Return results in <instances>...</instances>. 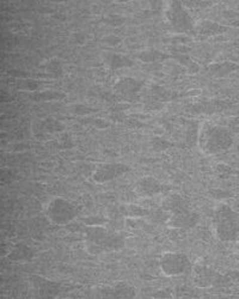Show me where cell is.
Segmentation results:
<instances>
[{"mask_svg":"<svg viewBox=\"0 0 239 299\" xmlns=\"http://www.w3.org/2000/svg\"><path fill=\"white\" fill-rule=\"evenodd\" d=\"M194 265L184 253L165 252L159 260V268L165 276L191 274Z\"/></svg>","mask_w":239,"mask_h":299,"instance_id":"cell-6","label":"cell"},{"mask_svg":"<svg viewBox=\"0 0 239 299\" xmlns=\"http://www.w3.org/2000/svg\"><path fill=\"white\" fill-rule=\"evenodd\" d=\"M135 287L129 285L128 282H116L113 287L107 288V297H119V298H132L135 297Z\"/></svg>","mask_w":239,"mask_h":299,"instance_id":"cell-20","label":"cell"},{"mask_svg":"<svg viewBox=\"0 0 239 299\" xmlns=\"http://www.w3.org/2000/svg\"><path fill=\"white\" fill-rule=\"evenodd\" d=\"M46 72L49 77H52L54 79L60 78L63 75V67L61 61L56 57L48 60L46 64Z\"/></svg>","mask_w":239,"mask_h":299,"instance_id":"cell-26","label":"cell"},{"mask_svg":"<svg viewBox=\"0 0 239 299\" xmlns=\"http://www.w3.org/2000/svg\"><path fill=\"white\" fill-rule=\"evenodd\" d=\"M44 213L50 223L55 225H67L78 217V207L62 197L50 199L44 207Z\"/></svg>","mask_w":239,"mask_h":299,"instance_id":"cell-5","label":"cell"},{"mask_svg":"<svg viewBox=\"0 0 239 299\" xmlns=\"http://www.w3.org/2000/svg\"><path fill=\"white\" fill-rule=\"evenodd\" d=\"M103 23L111 25V27H120L124 23V18L120 15H115V14H110L108 16H105L103 18Z\"/></svg>","mask_w":239,"mask_h":299,"instance_id":"cell-33","label":"cell"},{"mask_svg":"<svg viewBox=\"0 0 239 299\" xmlns=\"http://www.w3.org/2000/svg\"><path fill=\"white\" fill-rule=\"evenodd\" d=\"M172 59L176 60L181 66L186 67L189 73H197L200 71L199 64H196L187 53H175L171 54Z\"/></svg>","mask_w":239,"mask_h":299,"instance_id":"cell-24","label":"cell"},{"mask_svg":"<svg viewBox=\"0 0 239 299\" xmlns=\"http://www.w3.org/2000/svg\"><path fill=\"white\" fill-rule=\"evenodd\" d=\"M182 3H183V5L186 6L188 10H196V11L208 8V6H212V3L209 2H182Z\"/></svg>","mask_w":239,"mask_h":299,"instance_id":"cell-36","label":"cell"},{"mask_svg":"<svg viewBox=\"0 0 239 299\" xmlns=\"http://www.w3.org/2000/svg\"><path fill=\"white\" fill-rule=\"evenodd\" d=\"M193 280L197 287H210V286H224L228 284L229 279L227 276L220 274L214 269L209 268L205 265H195L193 267Z\"/></svg>","mask_w":239,"mask_h":299,"instance_id":"cell-7","label":"cell"},{"mask_svg":"<svg viewBox=\"0 0 239 299\" xmlns=\"http://www.w3.org/2000/svg\"><path fill=\"white\" fill-rule=\"evenodd\" d=\"M149 94H151V98L162 103L174 101V99H176L178 97V94L176 91L157 84L151 85V88H149Z\"/></svg>","mask_w":239,"mask_h":299,"instance_id":"cell-21","label":"cell"},{"mask_svg":"<svg viewBox=\"0 0 239 299\" xmlns=\"http://www.w3.org/2000/svg\"><path fill=\"white\" fill-rule=\"evenodd\" d=\"M209 197H212L215 200H225V199H228L232 197V193L227 191H222V189H212L209 191Z\"/></svg>","mask_w":239,"mask_h":299,"instance_id":"cell-37","label":"cell"},{"mask_svg":"<svg viewBox=\"0 0 239 299\" xmlns=\"http://www.w3.org/2000/svg\"><path fill=\"white\" fill-rule=\"evenodd\" d=\"M239 70V65L232 61H221V63H214L210 64L207 67V72L208 75L215 77V78H225L231 73L235 72Z\"/></svg>","mask_w":239,"mask_h":299,"instance_id":"cell-17","label":"cell"},{"mask_svg":"<svg viewBox=\"0 0 239 299\" xmlns=\"http://www.w3.org/2000/svg\"><path fill=\"white\" fill-rule=\"evenodd\" d=\"M201 125L195 120H189L187 122L186 130V141L188 145L195 146L199 143V134H200Z\"/></svg>","mask_w":239,"mask_h":299,"instance_id":"cell-25","label":"cell"},{"mask_svg":"<svg viewBox=\"0 0 239 299\" xmlns=\"http://www.w3.org/2000/svg\"><path fill=\"white\" fill-rule=\"evenodd\" d=\"M161 208L167 211L168 213L175 214L178 213V212L188 210V208H189V204H188L187 199L182 197L181 194H178V193H172V194H169L168 197L162 201Z\"/></svg>","mask_w":239,"mask_h":299,"instance_id":"cell-15","label":"cell"},{"mask_svg":"<svg viewBox=\"0 0 239 299\" xmlns=\"http://www.w3.org/2000/svg\"><path fill=\"white\" fill-rule=\"evenodd\" d=\"M200 221V214L195 211H191L190 208L184 210L178 213L171 214L170 219L168 220L167 225L171 229L176 230H190L194 229Z\"/></svg>","mask_w":239,"mask_h":299,"instance_id":"cell-11","label":"cell"},{"mask_svg":"<svg viewBox=\"0 0 239 299\" xmlns=\"http://www.w3.org/2000/svg\"><path fill=\"white\" fill-rule=\"evenodd\" d=\"M228 130L232 132V133L239 134V116H235L231 118L228 122Z\"/></svg>","mask_w":239,"mask_h":299,"instance_id":"cell-42","label":"cell"},{"mask_svg":"<svg viewBox=\"0 0 239 299\" xmlns=\"http://www.w3.org/2000/svg\"><path fill=\"white\" fill-rule=\"evenodd\" d=\"M104 42L109 44L111 47H114V46H119V44L122 42V40H121V37L116 36V35H109V36L104 37Z\"/></svg>","mask_w":239,"mask_h":299,"instance_id":"cell-41","label":"cell"},{"mask_svg":"<svg viewBox=\"0 0 239 299\" xmlns=\"http://www.w3.org/2000/svg\"><path fill=\"white\" fill-rule=\"evenodd\" d=\"M108 219L107 217H103V215H91V217L84 218L83 219V223H84L86 226H96V225H104L107 223Z\"/></svg>","mask_w":239,"mask_h":299,"instance_id":"cell-34","label":"cell"},{"mask_svg":"<svg viewBox=\"0 0 239 299\" xmlns=\"http://www.w3.org/2000/svg\"><path fill=\"white\" fill-rule=\"evenodd\" d=\"M165 185L153 176H143L135 183V193L141 198H153L165 192Z\"/></svg>","mask_w":239,"mask_h":299,"instance_id":"cell-12","label":"cell"},{"mask_svg":"<svg viewBox=\"0 0 239 299\" xmlns=\"http://www.w3.org/2000/svg\"><path fill=\"white\" fill-rule=\"evenodd\" d=\"M164 17L167 19L169 27L178 34L191 33L195 29V22L190 11L182 2H169L164 11Z\"/></svg>","mask_w":239,"mask_h":299,"instance_id":"cell-4","label":"cell"},{"mask_svg":"<svg viewBox=\"0 0 239 299\" xmlns=\"http://www.w3.org/2000/svg\"><path fill=\"white\" fill-rule=\"evenodd\" d=\"M233 134L227 127L205 122L201 125L199 146L206 154H216L227 151L233 145Z\"/></svg>","mask_w":239,"mask_h":299,"instance_id":"cell-2","label":"cell"},{"mask_svg":"<svg viewBox=\"0 0 239 299\" xmlns=\"http://www.w3.org/2000/svg\"><path fill=\"white\" fill-rule=\"evenodd\" d=\"M105 65L109 70L116 71L121 69H128L134 66V61L129 56L120 53H109L104 59Z\"/></svg>","mask_w":239,"mask_h":299,"instance_id":"cell-19","label":"cell"},{"mask_svg":"<svg viewBox=\"0 0 239 299\" xmlns=\"http://www.w3.org/2000/svg\"><path fill=\"white\" fill-rule=\"evenodd\" d=\"M149 143H151L152 149L154 151H158V152H162V151H167V150L171 149V147L175 146L174 143H171V141L165 139V138L158 137V136L153 137Z\"/></svg>","mask_w":239,"mask_h":299,"instance_id":"cell-28","label":"cell"},{"mask_svg":"<svg viewBox=\"0 0 239 299\" xmlns=\"http://www.w3.org/2000/svg\"><path fill=\"white\" fill-rule=\"evenodd\" d=\"M237 168H238V170H239V160H238V163H237Z\"/></svg>","mask_w":239,"mask_h":299,"instance_id":"cell-43","label":"cell"},{"mask_svg":"<svg viewBox=\"0 0 239 299\" xmlns=\"http://www.w3.org/2000/svg\"><path fill=\"white\" fill-rule=\"evenodd\" d=\"M69 110H71L72 114L78 115V116H84V117L90 116V115L94 114V112H97V109L88 107V105H85V104H81V103L71 105Z\"/></svg>","mask_w":239,"mask_h":299,"instance_id":"cell-30","label":"cell"},{"mask_svg":"<svg viewBox=\"0 0 239 299\" xmlns=\"http://www.w3.org/2000/svg\"><path fill=\"white\" fill-rule=\"evenodd\" d=\"M145 107H146V109H149V110H159V109H162L163 107H164V103L158 102V101H155V99L151 98L145 103Z\"/></svg>","mask_w":239,"mask_h":299,"instance_id":"cell-39","label":"cell"},{"mask_svg":"<svg viewBox=\"0 0 239 299\" xmlns=\"http://www.w3.org/2000/svg\"><path fill=\"white\" fill-rule=\"evenodd\" d=\"M143 82L133 77H121L114 84V91L122 99H134L143 88Z\"/></svg>","mask_w":239,"mask_h":299,"instance_id":"cell-9","label":"cell"},{"mask_svg":"<svg viewBox=\"0 0 239 299\" xmlns=\"http://www.w3.org/2000/svg\"><path fill=\"white\" fill-rule=\"evenodd\" d=\"M127 108H128V105L121 102L111 104L109 108L110 120L113 122H116V124H124V121H126L127 117H128V115L126 114Z\"/></svg>","mask_w":239,"mask_h":299,"instance_id":"cell-23","label":"cell"},{"mask_svg":"<svg viewBox=\"0 0 239 299\" xmlns=\"http://www.w3.org/2000/svg\"><path fill=\"white\" fill-rule=\"evenodd\" d=\"M84 234L85 249L91 255L119 252L126 246L122 234L108 230L104 225L86 226Z\"/></svg>","mask_w":239,"mask_h":299,"instance_id":"cell-1","label":"cell"},{"mask_svg":"<svg viewBox=\"0 0 239 299\" xmlns=\"http://www.w3.org/2000/svg\"><path fill=\"white\" fill-rule=\"evenodd\" d=\"M214 172L215 175L220 178H228L234 173L233 169H232L229 165H227V164H224V163L216 164L214 166Z\"/></svg>","mask_w":239,"mask_h":299,"instance_id":"cell-31","label":"cell"},{"mask_svg":"<svg viewBox=\"0 0 239 299\" xmlns=\"http://www.w3.org/2000/svg\"><path fill=\"white\" fill-rule=\"evenodd\" d=\"M123 125H124V126L128 127V128H134V130H138V128L145 127V125H143L141 121L138 120L136 117H133V116L127 117V120L124 121Z\"/></svg>","mask_w":239,"mask_h":299,"instance_id":"cell-38","label":"cell"},{"mask_svg":"<svg viewBox=\"0 0 239 299\" xmlns=\"http://www.w3.org/2000/svg\"><path fill=\"white\" fill-rule=\"evenodd\" d=\"M228 31V27L222 25L220 23H216L214 21H201L199 23L195 24V29L194 33L200 37H213L218 36V35H222Z\"/></svg>","mask_w":239,"mask_h":299,"instance_id":"cell-13","label":"cell"},{"mask_svg":"<svg viewBox=\"0 0 239 299\" xmlns=\"http://www.w3.org/2000/svg\"><path fill=\"white\" fill-rule=\"evenodd\" d=\"M33 134L37 139H46L48 136L52 134H59L65 132L66 126L61 121L54 117H47L43 120L35 121L33 124Z\"/></svg>","mask_w":239,"mask_h":299,"instance_id":"cell-10","label":"cell"},{"mask_svg":"<svg viewBox=\"0 0 239 299\" xmlns=\"http://www.w3.org/2000/svg\"><path fill=\"white\" fill-rule=\"evenodd\" d=\"M60 146L63 147V149H72L73 146V141H72V138L69 134H65V136H62L60 138Z\"/></svg>","mask_w":239,"mask_h":299,"instance_id":"cell-40","label":"cell"},{"mask_svg":"<svg viewBox=\"0 0 239 299\" xmlns=\"http://www.w3.org/2000/svg\"><path fill=\"white\" fill-rule=\"evenodd\" d=\"M79 122L85 126H92L95 128H98V130H107V128L110 127V122L105 121L104 118L101 117H91V116H85L82 117Z\"/></svg>","mask_w":239,"mask_h":299,"instance_id":"cell-27","label":"cell"},{"mask_svg":"<svg viewBox=\"0 0 239 299\" xmlns=\"http://www.w3.org/2000/svg\"><path fill=\"white\" fill-rule=\"evenodd\" d=\"M130 171V168L124 163H101L96 166L92 172L91 180L95 183H107L126 175Z\"/></svg>","mask_w":239,"mask_h":299,"instance_id":"cell-8","label":"cell"},{"mask_svg":"<svg viewBox=\"0 0 239 299\" xmlns=\"http://www.w3.org/2000/svg\"><path fill=\"white\" fill-rule=\"evenodd\" d=\"M213 229L221 242H239V215L229 205L219 204L213 213Z\"/></svg>","mask_w":239,"mask_h":299,"instance_id":"cell-3","label":"cell"},{"mask_svg":"<svg viewBox=\"0 0 239 299\" xmlns=\"http://www.w3.org/2000/svg\"><path fill=\"white\" fill-rule=\"evenodd\" d=\"M31 282L41 297H55L60 292V285L57 282L42 278V276H33Z\"/></svg>","mask_w":239,"mask_h":299,"instance_id":"cell-14","label":"cell"},{"mask_svg":"<svg viewBox=\"0 0 239 299\" xmlns=\"http://www.w3.org/2000/svg\"><path fill=\"white\" fill-rule=\"evenodd\" d=\"M116 213L119 217H126L130 219H136V218H147L151 211L142 206L134 204H124L121 205L116 210Z\"/></svg>","mask_w":239,"mask_h":299,"instance_id":"cell-18","label":"cell"},{"mask_svg":"<svg viewBox=\"0 0 239 299\" xmlns=\"http://www.w3.org/2000/svg\"><path fill=\"white\" fill-rule=\"evenodd\" d=\"M60 97H63V95L60 94V92L43 91L34 95L33 99H35V101H52V99H59Z\"/></svg>","mask_w":239,"mask_h":299,"instance_id":"cell-32","label":"cell"},{"mask_svg":"<svg viewBox=\"0 0 239 299\" xmlns=\"http://www.w3.org/2000/svg\"><path fill=\"white\" fill-rule=\"evenodd\" d=\"M35 256H36V252H35L34 248H31L30 246L25 243L16 244L14 248L11 249V252L8 254V259L14 262L33 261Z\"/></svg>","mask_w":239,"mask_h":299,"instance_id":"cell-16","label":"cell"},{"mask_svg":"<svg viewBox=\"0 0 239 299\" xmlns=\"http://www.w3.org/2000/svg\"><path fill=\"white\" fill-rule=\"evenodd\" d=\"M136 57H138L141 63H145V64H152V63H158V61L172 59L171 54L164 53V51H161L158 49L142 50L140 51L138 55H136Z\"/></svg>","mask_w":239,"mask_h":299,"instance_id":"cell-22","label":"cell"},{"mask_svg":"<svg viewBox=\"0 0 239 299\" xmlns=\"http://www.w3.org/2000/svg\"><path fill=\"white\" fill-rule=\"evenodd\" d=\"M170 213H168L167 211H164L163 208H159V210L151 211V213L147 217L151 223L154 224H167L168 220L170 219Z\"/></svg>","mask_w":239,"mask_h":299,"instance_id":"cell-29","label":"cell"},{"mask_svg":"<svg viewBox=\"0 0 239 299\" xmlns=\"http://www.w3.org/2000/svg\"><path fill=\"white\" fill-rule=\"evenodd\" d=\"M40 85H41V82H38V80L24 79L19 83L18 88L22 90H28V91H35V90L40 88Z\"/></svg>","mask_w":239,"mask_h":299,"instance_id":"cell-35","label":"cell"}]
</instances>
